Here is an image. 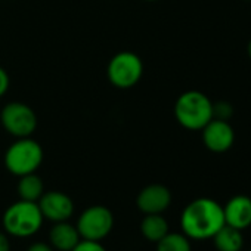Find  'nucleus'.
Listing matches in <instances>:
<instances>
[{
  "label": "nucleus",
  "mask_w": 251,
  "mask_h": 251,
  "mask_svg": "<svg viewBox=\"0 0 251 251\" xmlns=\"http://www.w3.org/2000/svg\"><path fill=\"white\" fill-rule=\"evenodd\" d=\"M244 2H251V0H244Z\"/></svg>",
  "instance_id": "nucleus-23"
},
{
  "label": "nucleus",
  "mask_w": 251,
  "mask_h": 251,
  "mask_svg": "<svg viewBox=\"0 0 251 251\" xmlns=\"http://www.w3.org/2000/svg\"><path fill=\"white\" fill-rule=\"evenodd\" d=\"M75 227L81 239L102 241L114 227V214L105 205H90L80 214Z\"/></svg>",
  "instance_id": "nucleus-6"
},
{
  "label": "nucleus",
  "mask_w": 251,
  "mask_h": 251,
  "mask_svg": "<svg viewBox=\"0 0 251 251\" xmlns=\"http://www.w3.org/2000/svg\"><path fill=\"white\" fill-rule=\"evenodd\" d=\"M0 121L5 130L20 138H30L37 129V115L31 106L23 102H9L0 112Z\"/></svg>",
  "instance_id": "nucleus-7"
},
{
  "label": "nucleus",
  "mask_w": 251,
  "mask_h": 251,
  "mask_svg": "<svg viewBox=\"0 0 251 251\" xmlns=\"http://www.w3.org/2000/svg\"><path fill=\"white\" fill-rule=\"evenodd\" d=\"M27 251H53V248H52L50 244H46V242L39 241V242L31 244V245L27 248Z\"/></svg>",
  "instance_id": "nucleus-20"
},
{
  "label": "nucleus",
  "mask_w": 251,
  "mask_h": 251,
  "mask_svg": "<svg viewBox=\"0 0 251 251\" xmlns=\"http://www.w3.org/2000/svg\"><path fill=\"white\" fill-rule=\"evenodd\" d=\"M247 52H248V56H250V59H251V40H250V43H248V48H247Z\"/></svg>",
  "instance_id": "nucleus-22"
},
{
  "label": "nucleus",
  "mask_w": 251,
  "mask_h": 251,
  "mask_svg": "<svg viewBox=\"0 0 251 251\" xmlns=\"http://www.w3.org/2000/svg\"><path fill=\"white\" fill-rule=\"evenodd\" d=\"M225 226L223 205L201 197L191 201L180 214V227L189 239H210Z\"/></svg>",
  "instance_id": "nucleus-1"
},
{
  "label": "nucleus",
  "mask_w": 251,
  "mask_h": 251,
  "mask_svg": "<svg viewBox=\"0 0 251 251\" xmlns=\"http://www.w3.org/2000/svg\"><path fill=\"white\" fill-rule=\"evenodd\" d=\"M43 192H45L43 180L36 173H30V175L20 177V182H18L20 200L37 202L40 200V197L43 195Z\"/></svg>",
  "instance_id": "nucleus-15"
},
{
  "label": "nucleus",
  "mask_w": 251,
  "mask_h": 251,
  "mask_svg": "<svg viewBox=\"0 0 251 251\" xmlns=\"http://www.w3.org/2000/svg\"><path fill=\"white\" fill-rule=\"evenodd\" d=\"M141 233L151 242H158L169 233V223L163 214H145L141 222Z\"/></svg>",
  "instance_id": "nucleus-14"
},
{
  "label": "nucleus",
  "mask_w": 251,
  "mask_h": 251,
  "mask_svg": "<svg viewBox=\"0 0 251 251\" xmlns=\"http://www.w3.org/2000/svg\"><path fill=\"white\" fill-rule=\"evenodd\" d=\"M40 211L45 219L52 223L67 222L74 214V202L73 200L61 192V191H49L43 192L40 200L37 201Z\"/></svg>",
  "instance_id": "nucleus-9"
},
{
  "label": "nucleus",
  "mask_w": 251,
  "mask_h": 251,
  "mask_svg": "<svg viewBox=\"0 0 251 251\" xmlns=\"http://www.w3.org/2000/svg\"><path fill=\"white\" fill-rule=\"evenodd\" d=\"M43 163V150L31 138H20L5 152V167L14 176L36 173Z\"/></svg>",
  "instance_id": "nucleus-4"
},
{
  "label": "nucleus",
  "mask_w": 251,
  "mask_h": 251,
  "mask_svg": "<svg viewBox=\"0 0 251 251\" xmlns=\"http://www.w3.org/2000/svg\"><path fill=\"white\" fill-rule=\"evenodd\" d=\"M45 217L37 202L20 200L11 204L2 217L3 229L14 238H30L43 226Z\"/></svg>",
  "instance_id": "nucleus-2"
},
{
  "label": "nucleus",
  "mask_w": 251,
  "mask_h": 251,
  "mask_svg": "<svg viewBox=\"0 0 251 251\" xmlns=\"http://www.w3.org/2000/svg\"><path fill=\"white\" fill-rule=\"evenodd\" d=\"M172 204V192L161 183H152L145 186L138 198L136 205L144 214H163Z\"/></svg>",
  "instance_id": "nucleus-10"
},
{
  "label": "nucleus",
  "mask_w": 251,
  "mask_h": 251,
  "mask_svg": "<svg viewBox=\"0 0 251 251\" xmlns=\"http://www.w3.org/2000/svg\"><path fill=\"white\" fill-rule=\"evenodd\" d=\"M148 2H155V0H148Z\"/></svg>",
  "instance_id": "nucleus-24"
},
{
  "label": "nucleus",
  "mask_w": 251,
  "mask_h": 251,
  "mask_svg": "<svg viewBox=\"0 0 251 251\" xmlns=\"http://www.w3.org/2000/svg\"><path fill=\"white\" fill-rule=\"evenodd\" d=\"M232 115H233V106H232V103H229L226 100H220V102L213 103V118L229 121V118Z\"/></svg>",
  "instance_id": "nucleus-17"
},
{
  "label": "nucleus",
  "mask_w": 251,
  "mask_h": 251,
  "mask_svg": "<svg viewBox=\"0 0 251 251\" xmlns=\"http://www.w3.org/2000/svg\"><path fill=\"white\" fill-rule=\"evenodd\" d=\"M175 117L182 127L188 130H201L213 120V102L207 95L198 90L182 93L175 103Z\"/></svg>",
  "instance_id": "nucleus-3"
},
{
  "label": "nucleus",
  "mask_w": 251,
  "mask_h": 251,
  "mask_svg": "<svg viewBox=\"0 0 251 251\" xmlns=\"http://www.w3.org/2000/svg\"><path fill=\"white\" fill-rule=\"evenodd\" d=\"M202 132V144L211 152L222 154L232 148L235 142V130L229 124V121L213 118L204 127Z\"/></svg>",
  "instance_id": "nucleus-8"
},
{
  "label": "nucleus",
  "mask_w": 251,
  "mask_h": 251,
  "mask_svg": "<svg viewBox=\"0 0 251 251\" xmlns=\"http://www.w3.org/2000/svg\"><path fill=\"white\" fill-rule=\"evenodd\" d=\"M157 251H192V247L185 233L169 232L157 242Z\"/></svg>",
  "instance_id": "nucleus-16"
},
{
  "label": "nucleus",
  "mask_w": 251,
  "mask_h": 251,
  "mask_svg": "<svg viewBox=\"0 0 251 251\" xmlns=\"http://www.w3.org/2000/svg\"><path fill=\"white\" fill-rule=\"evenodd\" d=\"M225 225L244 230L251 226V198L235 195L223 205Z\"/></svg>",
  "instance_id": "nucleus-11"
},
{
  "label": "nucleus",
  "mask_w": 251,
  "mask_h": 251,
  "mask_svg": "<svg viewBox=\"0 0 251 251\" xmlns=\"http://www.w3.org/2000/svg\"><path fill=\"white\" fill-rule=\"evenodd\" d=\"M80 241L81 238L75 225H71L68 220L53 223L49 230V244L58 251H71Z\"/></svg>",
  "instance_id": "nucleus-12"
},
{
  "label": "nucleus",
  "mask_w": 251,
  "mask_h": 251,
  "mask_svg": "<svg viewBox=\"0 0 251 251\" xmlns=\"http://www.w3.org/2000/svg\"><path fill=\"white\" fill-rule=\"evenodd\" d=\"M106 75L117 89H130L139 83L144 75V62L133 52H120L111 58Z\"/></svg>",
  "instance_id": "nucleus-5"
},
{
  "label": "nucleus",
  "mask_w": 251,
  "mask_h": 251,
  "mask_svg": "<svg viewBox=\"0 0 251 251\" xmlns=\"http://www.w3.org/2000/svg\"><path fill=\"white\" fill-rule=\"evenodd\" d=\"M71 251H108L100 241H87V239H81Z\"/></svg>",
  "instance_id": "nucleus-18"
},
{
  "label": "nucleus",
  "mask_w": 251,
  "mask_h": 251,
  "mask_svg": "<svg viewBox=\"0 0 251 251\" xmlns=\"http://www.w3.org/2000/svg\"><path fill=\"white\" fill-rule=\"evenodd\" d=\"M217 251H241L244 247L242 230L225 225L211 238Z\"/></svg>",
  "instance_id": "nucleus-13"
},
{
  "label": "nucleus",
  "mask_w": 251,
  "mask_h": 251,
  "mask_svg": "<svg viewBox=\"0 0 251 251\" xmlns=\"http://www.w3.org/2000/svg\"><path fill=\"white\" fill-rule=\"evenodd\" d=\"M8 89H9V75L6 70L0 67V98L8 92Z\"/></svg>",
  "instance_id": "nucleus-19"
},
{
  "label": "nucleus",
  "mask_w": 251,
  "mask_h": 251,
  "mask_svg": "<svg viewBox=\"0 0 251 251\" xmlns=\"http://www.w3.org/2000/svg\"><path fill=\"white\" fill-rule=\"evenodd\" d=\"M0 251H11V241L6 232L0 230Z\"/></svg>",
  "instance_id": "nucleus-21"
}]
</instances>
